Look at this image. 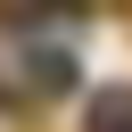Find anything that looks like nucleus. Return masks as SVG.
<instances>
[{
	"label": "nucleus",
	"mask_w": 132,
	"mask_h": 132,
	"mask_svg": "<svg viewBox=\"0 0 132 132\" xmlns=\"http://www.w3.org/2000/svg\"><path fill=\"white\" fill-rule=\"evenodd\" d=\"M82 132H132V82H107V91H91V116H82Z\"/></svg>",
	"instance_id": "f257e3e1"
},
{
	"label": "nucleus",
	"mask_w": 132,
	"mask_h": 132,
	"mask_svg": "<svg viewBox=\"0 0 132 132\" xmlns=\"http://www.w3.org/2000/svg\"><path fill=\"white\" fill-rule=\"evenodd\" d=\"M41 8H50V0H0V25H33Z\"/></svg>",
	"instance_id": "7ed1b4c3"
},
{
	"label": "nucleus",
	"mask_w": 132,
	"mask_h": 132,
	"mask_svg": "<svg viewBox=\"0 0 132 132\" xmlns=\"http://www.w3.org/2000/svg\"><path fill=\"white\" fill-rule=\"evenodd\" d=\"M25 82H33V91H74V58L33 50V58H25Z\"/></svg>",
	"instance_id": "f03ea898"
}]
</instances>
